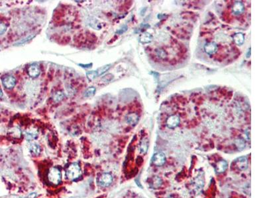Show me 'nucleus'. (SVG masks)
<instances>
[{"mask_svg": "<svg viewBox=\"0 0 265 198\" xmlns=\"http://www.w3.org/2000/svg\"><path fill=\"white\" fill-rule=\"evenodd\" d=\"M81 168L77 163L71 164L66 171V176L70 180H74L81 175Z\"/></svg>", "mask_w": 265, "mask_h": 198, "instance_id": "1", "label": "nucleus"}, {"mask_svg": "<svg viewBox=\"0 0 265 198\" xmlns=\"http://www.w3.org/2000/svg\"><path fill=\"white\" fill-rule=\"evenodd\" d=\"M49 180L54 184L57 185L62 180V175L60 171L57 168H51L48 174Z\"/></svg>", "mask_w": 265, "mask_h": 198, "instance_id": "2", "label": "nucleus"}, {"mask_svg": "<svg viewBox=\"0 0 265 198\" xmlns=\"http://www.w3.org/2000/svg\"><path fill=\"white\" fill-rule=\"evenodd\" d=\"M2 83L5 89L10 90L15 86L16 79L11 75H6L2 77Z\"/></svg>", "mask_w": 265, "mask_h": 198, "instance_id": "3", "label": "nucleus"}, {"mask_svg": "<svg viewBox=\"0 0 265 198\" xmlns=\"http://www.w3.org/2000/svg\"><path fill=\"white\" fill-rule=\"evenodd\" d=\"M180 124V118L177 114L170 115L166 121V125L169 129H175Z\"/></svg>", "mask_w": 265, "mask_h": 198, "instance_id": "4", "label": "nucleus"}, {"mask_svg": "<svg viewBox=\"0 0 265 198\" xmlns=\"http://www.w3.org/2000/svg\"><path fill=\"white\" fill-rule=\"evenodd\" d=\"M113 182V176L110 173L105 172L102 174L99 178V185L101 187H108Z\"/></svg>", "mask_w": 265, "mask_h": 198, "instance_id": "5", "label": "nucleus"}, {"mask_svg": "<svg viewBox=\"0 0 265 198\" xmlns=\"http://www.w3.org/2000/svg\"><path fill=\"white\" fill-rule=\"evenodd\" d=\"M166 156L163 153H156L152 157V162L156 167H161L166 163Z\"/></svg>", "mask_w": 265, "mask_h": 198, "instance_id": "6", "label": "nucleus"}, {"mask_svg": "<svg viewBox=\"0 0 265 198\" xmlns=\"http://www.w3.org/2000/svg\"><path fill=\"white\" fill-rule=\"evenodd\" d=\"M235 165L239 171H244L248 168V159L246 157H241L235 160Z\"/></svg>", "mask_w": 265, "mask_h": 198, "instance_id": "7", "label": "nucleus"}, {"mask_svg": "<svg viewBox=\"0 0 265 198\" xmlns=\"http://www.w3.org/2000/svg\"><path fill=\"white\" fill-rule=\"evenodd\" d=\"M218 50V46L217 43L214 42H207L204 46V50L206 53L209 56H213L215 54Z\"/></svg>", "mask_w": 265, "mask_h": 198, "instance_id": "8", "label": "nucleus"}, {"mask_svg": "<svg viewBox=\"0 0 265 198\" xmlns=\"http://www.w3.org/2000/svg\"><path fill=\"white\" fill-rule=\"evenodd\" d=\"M148 185L149 186L152 188V189H158L161 187L162 185V180L161 178L157 176H155L151 177L149 180H148Z\"/></svg>", "mask_w": 265, "mask_h": 198, "instance_id": "9", "label": "nucleus"}, {"mask_svg": "<svg viewBox=\"0 0 265 198\" xmlns=\"http://www.w3.org/2000/svg\"><path fill=\"white\" fill-rule=\"evenodd\" d=\"M41 73V70L38 65L33 64L31 65L27 69V73L32 78L37 77Z\"/></svg>", "mask_w": 265, "mask_h": 198, "instance_id": "10", "label": "nucleus"}, {"mask_svg": "<svg viewBox=\"0 0 265 198\" xmlns=\"http://www.w3.org/2000/svg\"><path fill=\"white\" fill-rule=\"evenodd\" d=\"M245 10V6L241 2H235L232 6V12L235 15L242 14Z\"/></svg>", "mask_w": 265, "mask_h": 198, "instance_id": "11", "label": "nucleus"}, {"mask_svg": "<svg viewBox=\"0 0 265 198\" xmlns=\"http://www.w3.org/2000/svg\"><path fill=\"white\" fill-rule=\"evenodd\" d=\"M139 116L135 112H131L126 116L127 123L131 126H135L139 122Z\"/></svg>", "mask_w": 265, "mask_h": 198, "instance_id": "12", "label": "nucleus"}, {"mask_svg": "<svg viewBox=\"0 0 265 198\" xmlns=\"http://www.w3.org/2000/svg\"><path fill=\"white\" fill-rule=\"evenodd\" d=\"M227 167H228V163H227V162L224 161V160H221L219 162H217L216 165V172L219 174L223 173L226 171Z\"/></svg>", "mask_w": 265, "mask_h": 198, "instance_id": "13", "label": "nucleus"}, {"mask_svg": "<svg viewBox=\"0 0 265 198\" xmlns=\"http://www.w3.org/2000/svg\"><path fill=\"white\" fill-rule=\"evenodd\" d=\"M152 40V36L148 32H143L142 35L139 36V41L142 44H148L150 43Z\"/></svg>", "mask_w": 265, "mask_h": 198, "instance_id": "14", "label": "nucleus"}, {"mask_svg": "<svg viewBox=\"0 0 265 198\" xmlns=\"http://www.w3.org/2000/svg\"><path fill=\"white\" fill-rule=\"evenodd\" d=\"M233 39V41L235 42V43L237 45L241 46L244 43L245 35L243 34L242 32L236 33L235 35H234Z\"/></svg>", "mask_w": 265, "mask_h": 198, "instance_id": "15", "label": "nucleus"}, {"mask_svg": "<svg viewBox=\"0 0 265 198\" xmlns=\"http://www.w3.org/2000/svg\"><path fill=\"white\" fill-rule=\"evenodd\" d=\"M148 149V139L147 138H143L140 143V152L142 154H145Z\"/></svg>", "mask_w": 265, "mask_h": 198, "instance_id": "16", "label": "nucleus"}, {"mask_svg": "<svg viewBox=\"0 0 265 198\" xmlns=\"http://www.w3.org/2000/svg\"><path fill=\"white\" fill-rule=\"evenodd\" d=\"M155 55L160 60H165L168 56L166 51L163 48H157L155 50Z\"/></svg>", "mask_w": 265, "mask_h": 198, "instance_id": "17", "label": "nucleus"}, {"mask_svg": "<svg viewBox=\"0 0 265 198\" xmlns=\"http://www.w3.org/2000/svg\"><path fill=\"white\" fill-rule=\"evenodd\" d=\"M30 151L32 154L35 155H38L41 152V148L38 144L32 143L30 145Z\"/></svg>", "mask_w": 265, "mask_h": 198, "instance_id": "18", "label": "nucleus"}, {"mask_svg": "<svg viewBox=\"0 0 265 198\" xmlns=\"http://www.w3.org/2000/svg\"><path fill=\"white\" fill-rule=\"evenodd\" d=\"M64 97V93L61 91H58L54 94V95L53 97V100L54 102H60V101H62L63 98Z\"/></svg>", "mask_w": 265, "mask_h": 198, "instance_id": "19", "label": "nucleus"}, {"mask_svg": "<svg viewBox=\"0 0 265 198\" xmlns=\"http://www.w3.org/2000/svg\"><path fill=\"white\" fill-rule=\"evenodd\" d=\"M96 91V89L94 87H90V88L86 89V91L84 93V96L86 97H90L94 95Z\"/></svg>", "mask_w": 265, "mask_h": 198, "instance_id": "20", "label": "nucleus"}, {"mask_svg": "<svg viewBox=\"0 0 265 198\" xmlns=\"http://www.w3.org/2000/svg\"><path fill=\"white\" fill-rule=\"evenodd\" d=\"M86 75H87V77L92 81V80L95 79L97 76H98V73H97V71H90V72H87Z\"/></svg>", "mask_w": 265, "mask_h": 198, "instance_id": "21", "label": "nucleus"}, {"mask_svg": "<svg viewBox=\"0 0 265 198\" xmlns=\"http://www.w3.org/2000/svg\"><path fill=\"white\" fill-rule=\"evenodd\" d=\"M7 26L6 23L0 21V35H3L6 32Z\"/></svg>", "mask_w": 265, "mask_h": 198, "instance_id": "22", "label": "nucleus"}, {"mask_svg": "<svg viewBox=\"0 0 265 198\" xmlns=\"http://www.w3.org/2000/svg\"><path fill=\"white\" fill-rule=\"evenodd\" d=\"M236 145H237V147H238V149H241V150H242L245 147V141H244V140L243 139H237L236 140Z\"/></svg>", "mask_w": 265, "mask_h": 198, "instance_id": "23", "label": "nucleus"}, {"mask_svg": "<svg viewBox=\"0 0 265 198\" xmlns=\"http://www.w3.org/2000/svg\"><path fill=\"white\" fill-rule=\"evenodd\" d=\"M111 65H105V66H103V67H101V68H100L99 69H98V72H97V73H98V75H102V74H104V73H105L107 71H108L109 68H110V66Z\"/></svg>", "mask_w": 265, "mask_h": 198, "instance_id": "24", "label": "nucleus"}, {"mask_svg": "<svg viewBox=\"0 0 265 198\" xmlns=\"http://www.w3.org/2000/svg\"><path fill=\"white\" fill-rule=\"evenodd\" d=\"M113 79V75L112 74L109 73V74H107L104 75V77H102L101 81H103L104 82H105V83H108L111 81Z\"/></svg>", "mask_w": 265, "mask_h": 198, "instance_id": "25", "label": "nucleus"}, {"mask_svg": "<svg viewBox=\"0 0 265 198\" xmlns=\"http://www.w3.org/2000/svg\"><path fill=\"white\" fill-rule=\"evenodd\" d=\"M37 135V134L35 132H27L26 134L27 139L28 140H31L32 139H35Z\"/></svg>", "mask_w": 265, "mask_h": 198, "instance_id": "26", "label": "nucleus"}, {"mask_svg": "<svg viewBox=\"0 0 265 198\" xmlns=\"http://www.w3.org/2000/svg\"><path fill=\"white\" fill-rule=\"evenodd\" d=\"M34 37H35V35H31L29 36H28L27 38H26L25 39H23V40H21L20 42H19L18 43L16 44H24V43H26V42H29V40H31V39H33Z\"/></svg>", "mask_w": 265, "mask_h": 198, "instance_id": "27", "label": "nucleus"}, {"mask_svg": "<svg viewBox=\"0 0 265 198\" xmlns=\"http://www.w3.org/2000/svg\"><path fill=\"white\" fill-rule=\"evenodd\" d=\"M127 30V26H124V27H123L122 28V29H119L118 31H117V33H118V34L122 35V34H123V32H125V31H126Z\"/></svg>", "mask_w": 265, "mask_h": 198, "instance_id": "28", "label": "nucleus"}, {"mask_svg": "<svg viewBox=\"0 0 265 198\" xmlns=\"http://www.w3.org/2000/svg\"><path fill=\"white\" fill-rule=\"evenodd\" d=\"M79 65H80L82 68H91L92 64H79Z\"/></svg>", "mask_w": 265, "mask_h": 198, "instance_id": "29", "label": "nucleus"}, {"mask_svg": "<svg viewBox=\"0 0 265 198\" xmlns=\"http://www.w3.org/2000/svg\"><path fill=\"white\" fill-rule=\"evenodd\" d=\"M36 196V193H32V194H29L26 198H35Z\"/></svg>", "mask_w": 265, "mask_h": 198, "instance_id": "30", "label": "nucleus"}, {"mask_svg": "<svg viewBox=\"0 0 265 198\" xmlns=\"http://www.w3.org/2000/svg\"><path fill=\"white\" fill-rule=\"evenodd\" d=\"M249 56L250 55V48L249 50L248 53H247V58H249Z\"/></svg>", "mask_w": 265, "mask_h": 198, "instance_id": "31", "label": "nucleus"}]
</instances>
